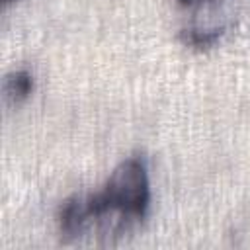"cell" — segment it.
I'll use <instances>...</instances> for the list:
<instances>
[{"instance_id": "1", "label": "cell", "mask_w": 250, "mask_h": 250, "mask_svg": "<svg viewBox=\"0 0 250 250\" xmlns=\"http://www.w3.org/2000/svg\"><path fill=\"white\" fill-rule=\"evenodd\" d=\"M102 193L107 207L139 225L150 205V184L148 168L143 154H131L123 158L105 180Z\"/></svg>"}, {"instance_id": "2", "label": "cell", "mask_w": 250, "mask_h": 250, "mask_svg": "<svg viewBox=\"0 0 250 250\" xmlns=\"http://www.w3.org/2000/svg\"><path fill=\"white\" fill-rule=\"evenodd\" d=\"M96 221V201L94 193H74L66 197L57 215L59 232L62 240H76L80 238Z\"/></svg>"}, {"instance_id": "3", "label": "cell", "mask_w": 250, "mask_h": 250, "mask_svg": "<svg viewBox=\"0 0 250 250\" xmlns=\"http://www.w3.org/2000/svg\"><path fill=\"white\" fill-rule=\"evenodd\" d=\"M4 98L8 104H20L23 102L31 90H33V74L29 68H14L4 76Z\"/></svg>"}, {"instance_id": "4", "label": "cell", "mask_w": 250, "mask_h": 250, "mask_svg": "<svg viewBox=\"0 0 250 250\" xmlns=\"http://www.w3.org/2000/svg\"><path fill=\"white\" fill-rule=\"evenodd\" d=\"M225 31H227L225 25H215V27H184L178 33V37L188 47L207 49V47H213L225 35Z\"/></svg>"}, {"instance_id": "5", "label": "cell", "mask_w": 250, "mask_h": 250, "mask_svg": "<svg viewBox=\"0 0 250 250\" xmlns=\"http://www.w3.org/2000/svg\"><path fill=\"white\" fill-rule=\"evenodd\" d=\"M10 2H14V0H2V4H4V6H8Z\"/></svg>"}]
</instances>
